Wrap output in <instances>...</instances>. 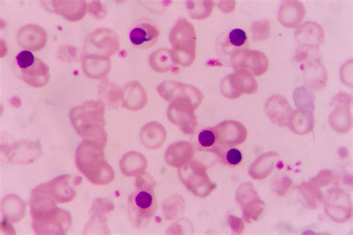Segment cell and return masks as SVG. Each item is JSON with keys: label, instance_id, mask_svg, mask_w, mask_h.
Segmentation results:
<instances>
[{"label": "cell", "instance_id": "cell-1", "mask_svg": "<svg viewBox=\"0 0 353 235\" xmlns=\"http://www.w3.org/2000/svg\"><path fill=\"white\" fill-rule=\"evenodd\" d=\"M104 148L94 141L85 139L77 150V167L92 183L108 184L114 177L113 168L105 161Z\"/></svg>", "mask_w": 353, "mask_h": 235}, {"label": "cell", "instance_id": "cell-2", "mask_svg": "<svg viewBox=\"0 0 353 235\" xmlns=\"http://www.w3.org/2000/svg\"><path fill=\"white\" fill-rule=\"evenodd\" d=\"M105 108L99 101H88L74 108L70 112L72 124L80 136L94 141L105 147L107 134L104 130Z\"/></svg>", "mask_w": 353, "mask_h": 235}, {"label": "cell", "instance_id": "cell-3", "mask_svg": "<svg viewBox=\"0 0 353 235\" xmlns=\"http://www.w3.org/2000/svg\"><path fill=\"white\" fill-rule=\"evenodd\" d=\"M170 50L174 64L190 65L196 58V36L194 26L182 18L176 23L170 34Z\"/></svg>", "mask_w": 353, "mask_h": 235}, {"label": "cell", "instance_id": "cell-4", "mask_svg": "<svg viewBox=\"0 0 353 235\" xmlns=\"http://www.w3.org/2000/svg\"><path fill=\"white\" fill-rule=\"evenodd\" d=\"M157 211L156 196L152 190H138L128 199V215L136 227H143L154 217Z\"/></svg>", "mask_w": 353, "mask_h": 235}, {"label": "cell", "instance_id": "cell-5", "mask_svg": "<svg viewBox=\"0 0 353 235\" xmlns=\"http://www.w3.org/2000/svg\"><path fill=\"white\" fill-rule=\"evenodd\" d=\"M179 175L183 185L196 196L206 197L215 189L206 168L198 162H189L181 166Z\"/></svg>", "mask_w": 353, "mask_h": 235}, {"label": "cell", "instance_id": "cell-6", "mask_svg": "<svg viewBox=\"0 0 353 235\" xmlns=\"http://www.w3.org/2000/svg\"><path fill=\"white\" fill-rule=\"evenodd\" d=\"M117 34L108 29H100L90 33L83 48V55L94 54L109 58L119 49Z\"/></svg>", "mask_w": 353, "mask_h": 235}, {"label": "cell", "instance_id": "cell-7", "mask_svg": "<svg viewBox=\"0 0 353 235\" xmlns=\"http://www.w3.org/2000/svg\"><path fill=\"white\" fill-rule=\"evenodd\" d=\"M198 107L199 105L194 103L192 99L187 98L176 99L172 101L170 105L168 110L169 119L174 125L181 127L184 133L191 134L187 123L190 122V125L196 128L197 124L194 110Z\"/></svg>", "mask_w": 353, "mask_h": 235}, {"label": "cell", "instance_id": "cell-8", "mask_svg": "<svg viewBox=\"0 0 353 235\" xmlns=\"http://www.w3.org/2000/svg\"><path fill=\"white\" fill-rule=\"evenodd\" d=\"M250 43L248 31L243 27H235L223 33L218 39L217 52L222 58L231 59L235 53L247 48Z\"/></svg>", "mask_w": 353, "mask_h": 235}, {"label": "cell", "instance_id": "cell-9", "mask_svg": "<svg viewBox=\"0 0 353 235\" xmlns=\"http://www.w3.org/2000/svg\"><path fill=\"white\" fill-rule=\"evenodd\" d=\"M129 40L139 49H150L157 41L160 31L157 25L150 20L137 22L129 32Z\"/></svg>", "mask_w": 353, "mask_h": 235}, {"label": "cell", "instance_id": "cell-10", "mask_svg": "<svg viewBox=\"0 0 353 235\" xmlns=\"http://www.w3.org/2000/svg\"><path fill=\"white\" fill-rule=\"evenodd\" d=\"M222 147H234L243 144L248 131L243 124L236 121H225L213 127Z\"/></svg>", "mask_w": 353, "mask_h": 235}, {"label": "cell", "instance_id": "cell-11", "mask_svg": "<svg viewBox=\"0 0 353 235\" xmlns=\"http://www.w3.org/2000/svg\"><path fill=\"white\" fill-rule=\"evenodd\" d=\"M41 3L46 10L59 14L70 22L81 21L88 12L85 1H42Z\"/></svg>", "mask_w": 353, "mask_h": 235}, {"label": "cell", "instance_id": "cell-12", "mask_svg": "<svg viewBox=\"0 0 353 235\" xmlns=\"http://www.w3.org/2000/svg\"><path fill=\"white\" fill-rule=\"evenodd\" d=\"M17 41L23 49L39 52L46 46L48 34L39 25H26L18 32Z\"/></svg>", "mask_w": 353, "mask_h": 235}, {"label": "cell", "instance_id": "cell-13", "mask_svg": "<svg viewBox=\"0 0 353 235\" xmlns=\"http://www.w3.org/2000/svg\"><path fill=\"white\" fill-rule=\"evenodd\" d=\"M21 72L22 79L32 87L41 88L46 86L50 81L48 65L38 58H36L31 68Z\"/></svg>", "mask_w": 353, "mask_h": 235}, {"label": "cell", "instance_id": "cell-14", "mask_svg": "<svg viewBox=\"0 0 353 235\" xmlns=\"http://www.w3.org/2000/svg\"><path fill=\"white\" fill-rule=\"evenodd\" d=\"M193 156L192 146L185 142L175 143L166 150L165 159L170 166L179 167L187 164Z\"/></svg>", "mask_w": 353, "mask_h": 235}, {"label": "cell", "instance_id": "cell-15", "mask_svg": "<svg viewBox=\"0 0 353 235\" xmlns=\"http://www.w3.org/2000/svg\"><path fill=\"white\" fill-rule=\"evenodd\" d=\"M82 68L88 77L99 79L109 72L110 61L105 56L85 54L83 55Z\"/></svg>", "mask_w": 353, "mask_h": 235}, {"label": "cell", "instance_id": "cell-16", "mask_svg": "<svg viewBox=\"0 0 353 235\" xmlns=\"http://www.w3.org/2000/svg\"><path fill=\"white\" fill-rule=\"evenodd\" d=\"M123 101V107L132 110L141 109L139 107L137 101L141 103L143 108L145 105L147 98L145 92L138 83H128L125 88Z\"/></svg>", "mask_w": 353, "mask_h": 235}, {"label": "cell", "instance_id": "cell-17", "mask_svg": "<svg viewBox=\"0 0 353 235\" xmlns=\"http://www.w3.org/2000/svg\"><path fill=\"white\" fill-rule=\"evenodd\" d=\"M199 147L202 152L218 154L222 147L214 129L208 128L201 131L198 136Z\"/></svg>", "mask_w": 353, "mask_h": 235}, {"label": "cell", "instance_id": "cell-18", "mask_svg": "<svg viewBox=\"0 0 353 235\" xmlns=\"http://www.w3.org/2000/svg\"><path fill=\"white\" fill-rule=\"evenodd\" d=\"M170 50L168 49H160L154 51L150 57L151 68L157 72H169L173 65Z\"/></svg>", "mask_w": 353, "mask_h": 235}, {"label": "cell", "instance_id": "cell-19", "mask_svg": "<svg viewBox=\"0 0 353 235\" xmlns=\"http://www.w3.org/2000/svg\"><path fill=\"white\" fill-rule=\"evenodd\" d=\"M276 157L277 154L274 153H268L260 156L253 163L252 166L250 167V176L254 178L260 169H261L262 172H260L259 180H262V178L267 177L273 170Z\"/></svg>", "mask_w": 353, "mask_h": 235}, {"label": "cell", "instance_id": "cell-20", "mask_svg": "<svg viewBox=\"0 0 353 235\" xmlns=\"http://www.w3.org/2000/svg\"><path fill=\"white\" fill-rule=\"evenodd\" d=\"M217 155L225 164L231 166H239L243 161L244 156L241 150L234 147H222Z\"/></svg>", "mask_w": 353, "mask_h": 235}, {"label": "cell", "instance_id": "cell-21", "mask_svg": "<svg viewBox=\"0 0 353 235\" xmlns=\"http://www.w3.org/2000/svg\"><path fill=\"white\" fill-rule=\"evenodd\" d=\"M35 60L36 58L33 53L28 50L21 51L16 57L18 68L21 70L31 68L34 63Z\"/></svg>", "mask_w": 353, "mask_h": 235}, {"label": "cell", "instance_id": "cell-22", "mask_svg": "<svg viewBox=\"0 0 353 235\" xmlns=\"http://www.w3.org/2000/svg\"><path fill=\"white\" fill-rule=\"evenodd\" d=\"M88 12L92 15L96 16L97 19L104 18L106 14L105 9L102 8L101 3L98 1L91 2L88 6Z\"/></svg>", "mask_w": 353, "mask_h": 235}]
</instances>
